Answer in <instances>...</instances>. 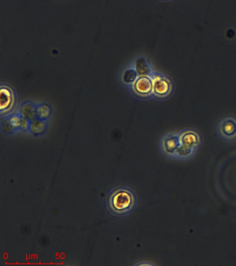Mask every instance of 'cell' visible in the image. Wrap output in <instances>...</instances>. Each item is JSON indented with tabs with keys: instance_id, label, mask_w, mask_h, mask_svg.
I'll return each mask as SVG.
<instances>
[{
	"instance_id": "cell-7",
	"label": "cell",
	"mask_w": 236,
	"mask_h": 266,
	"mask_svg": "<svg viewBox=\"0 0 236 266\" xmlns=\"http://www.w3.org/2000/svg\"><path fill=\"white\" fill-rule=\"evenodd\" d=\"M132 88L139 97H153V83L151 77L139 76L132 85Z\"/></svg>"
},
{
	"instance_id": "cell-11",
	"label": "cell",
	"mask_w": 236,
	"mask_h": 266,
	"mask_svg": "<svg viewBox=\"0 0 236 266\" xmlns=\"http://www.w3.org/2000/svg\"><path fill=\"white\" fill-rule=\"evenodd\" d=\"M18 113L21 117L32 121L36 118V105L31 102L24 103L19 108Z\"/></svg>"
},
{
	"instance_id": "cell-9",
	"label": "cell",
	"mask_w": 236,
	"mask_h": 266,
	"mask_svg": "<svg viewBox=\"0 0 236 266\" xmlns=\"http://www.w3.org/2000/svg\"><path fill=\"white\" fill-rule=\"evenodd\" d=\"M132 66L135 69L139 76L151 77L155 72L151 62L144 56H139L136 58Z\"/></svg>"
},
{
	"instance_id": "cell-6",
	"label": "cell",
	"mask_w": 236,
	"mask_h": 266,
	"mask_svg": "<svg viewBox=\"0 0 236 266\" xmlns=\"http://www.w3.org/2000/svg\"><path fill=\"white\" fill-rule=\"evenodd\" d=\"M15 97L11 87L1 85L0 91V112L1 114H7L15 106Z\"/></svg>"
},
{
	"instance_id": "cell-12",
	"label": "cell",
	"mask_w": 236,
	"mask_h": 266,
	"mask_svg": "<svg viewBox=\"0 0 236 266\" xmlns=\"http://www.w3.org/2000/svg\"><path fill=\"white\" fill-rule=\"evenodd\" d=\"M139 77L137 71L132 66L124 70L121 74L122 82L125 85H131V86L135 83Z\"/></svg>"
},
{
	"instance_id": "cell-10",
	"label": "cell",
	"mask_w": 236,
	"mask_h": 266,
	"mask_svg": "<svg viewBox=\"0 0 236 266\" xmlns=\"http://www.w3.org/2000/svg\"><path fill=\"white\" fill-rule=\"evenodd\" d=\"M47 122L45 120L35 118L30 121L29 131L36 137L41 136L46 133L47 130Z\"/></svg>"
},
{
	"instance_id": "cell-4",
	"label": "cell",
	"mask_w": 236,
	"mask_h": 266,
	"mask_svg": "<svg viewBox=\"0 0 236 266\" xmlns=\"http://www.w3.org/2000/svg\"><path fill=\"white\" fill-rule=\"evenodd\" d=\"M160 152L166 159L176 160L180 148L179 132H169L164 134L159 140Z\"/></svg>"
},
{
	"instance_id": "cell-2",
	"label": "cell",
	"mask_w": 236,
	"mask_h": 266,
	"mask_svg": "<svg viewBox=\"0 0 236 266\" xmlns=\"http://www.w3.org/2000/svg\"><path fill=\"white\" fill-rule=\"evenodd\" d=\"M180 148L177 152L176 160H190L196 155L201 147L203 137L201 133L195 128H187L179 132Z\"/></svg>"
},
{
	"instance_id": "cell-14",
	"label": "cell",
	"mask_w": 236,
	"mask_h": 266,
	"mask_svg": "<svg viewBox=\"0 0 236 266\" xmlns=\"http://www.w3.org/2000/svg\"><path fill=\"white\" fill-rule=\"evenodd\" d=\"M29 124H30V121H29L28 119H25V118L21 117V121H20V131H29Z\"/></svg>"
},
{
	"instance_id": "cell-13",
	"label": "cell",
	"mask_w": 236,
	"mask_h": 266,
	"mask_svg": "<svg viewBox=\"0 0 236 266\" xmlns=\"http://www.w3.org/2000/svg\"><path fill=\"white\" fill-rule=\"evenodd\" d=\"M51 106L47 103L36 105V117L39 119L47 121L51 117Z\"/></svg>"
},
{
	"instance_id": "cell-1",
	"label": "cell",
	"mask_w": 236,
	"mask_h": 266,
	"mask_svg": "<svg viewBox=\"0 0 236 266\" xmlns=\"http://www.w3.org/2000/svg\"><path fill=\"white\" fill-rule=\"evenodd\" d=\"M137 193L130 187H113L107 195L106 208L115 217H125L137 208Z\"/></svg>"
},
{
	"instance_id": "cell-5",
	"label": "cell",
	"mask_w": 236,
	"mask_h": 266,
	"mask_svg": "<svg viewBox=\"0 0 236 266\" xmlns=\"http://www.w3.org/2000/svg\"><path fill=\"white\" fill-rule=\"evenodd\" d=\"M216 133L220 140L227 143L236 142V117L227 115L219 120L216 125Z\"/></svg>"
},
{
	"instance_id": "cell-8",
	"label": "cell",
	"mask_w": 236,
	"mask_h": 266,
	"mask_svg": "<svg viewBox=\"0 0 236 266\" xmlns=\"http://www.w3.org/2000/svg\"><path fill=\"white\" fill-rule=\"evenodd\" d=\"M21 116L18 113L6 116L1 120V129L5 135H11L20 130Z\"/></svg>"
},
{
	"instance_id": "cell-3",
	"label": "cell",
	"mask_w": 236,
	"mask_h": 266,
	"mask_svg": "<svg viewBox=\"0 0 236 266\" xmlns=\"http://www.w3.org/2000/svg\"><path fill=\"white\" fill-rule=\"evenodd\" d=\"M151 78L153 80V97L158 99H166L173 95L175 85L168 76L155 72Z\"/></svg>"
}]
</instances>
